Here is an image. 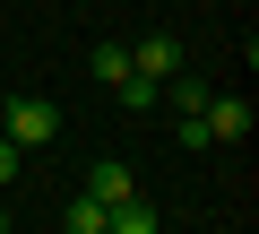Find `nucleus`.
<instances>
[{"label": "nucleus", "mask_w": 259, "mask_h": 234, "mask_svg": "<svg viewBox=\"0 0 259 234\" xmlns=\"http://www.w3.org/2000/svg\"><path fill=\"white\" fill-rule=\"evenodd\" d=\"M112 95H121V104H130V113H147V104H164V87H156V78H139V70H130V78H121V87H112Z\"/></svg>", "instance_id": "nucleus-7"}, {"label": "nucleus", "mask_w": 259, "mask_h": 234, "mask_svg": "<svg viewBox=\"0 0 259 234\" xmlns=\"http://www.w3.org/2000/svg\"><path fill=\"white\" fill-rule=\"evenodd\" d=\"M61 225H69V234H104V208H95V199H87V191H78V199H69V208H61Z\"/></svg>", "instance_id": "nucleus-8"}, {"label": "nucleus", "mask_w": 259, "mask_h": 234, "mask_svg": "<svg viewBox=\"0 0 259 234\" xmlns=\"http://www.w3.org/2000/svg\"><path fill=\"white\" fill-rule=\"evenodd\" d=\"M95 78H104V87H121V78H130V44H112V35H104V44H95Z\"/></svg>", "instance_id": "nucleus-6"}, {"label": "nucleus", "mask_w": 259, "mask_h": 234, "mask_svg": "<svg viewBox=\"0 0 259 234\" xmlns=\"http://www.w3.org/2000/svg\"><path fill=\"white\" fill-rule=\"evenodd\" d=\"M104 234H156V199H139V191H130L121 208H104Z\"/></svg>", "instance_id": "nucleus-5"}, {"label": "nucleus", "mask_w": 259, "mask_h": 234, "mask_svg": "<svg viewBox=\"0 0 259 234\" xmlns=\"http://www.w3.org/2000/svg\"><path fill=\"white\" fill-rule=\"evenodd\" d=\"M207 139H250V95H207Z\"/></svg>", "instance_id": "nucleus-3"}, {"label": "nucleus", "mask_w": 259, "mask_h": 234, "mask_svg": "<svg viewBox=\"0 0 259 234\" xmlns=\"http://www.w3.org/2000/svg\"><path fill=\"white\" fill-rule=\"evenodd\" d=\"M130 70H139V78H156V87H164V78L182 70V44H173V35H139V44H130Z\"/></svg>", "instance_id": "nucleus-2"}, {"label": "nucleus", "mask_w": 259, "mask_h": 234, "mask_svg": "<svg viewBox=\"0 0 259 234\" xmlns=\"http://www.w3.org/2000/svg\"><path fill=\"white\" fill-rule=\"evenodd\" d=\"M0 234H9V208H0Z\"/></svg>", "instance_id": "nucleus-10"}, {"label": "nucleus", "mask_w": 259, "mask_h": 234, "mask_svg": "<svg viewBox=\"0 0 259 234\" xmlns=\"http://www.w3.org/2000/svg\"><path fill=\"white\" fill-rule=\"evenodd\" d=\"M18 174H26V148H18V139H9V130H0V191H9V182H18Z\"/></svg>", "instance_id": "nucleus-9"}, {"label": "nucleus", "mask_w": 259, "mask_h": 234, "mask_svg": "<svg viewBox=\"0 0 259 234\" xmlns=\"http://www.w3.org/2000/svg\"><path fill=\"white\" fill-rule=\"evenodd\" d=\"M130 191H139V174H130V165H95V174H87V199H95V208H121Z\"/></svg>", "instance_id": "nucleus-4"}, {"label": "nucleus", "mask_w": 259, "mask_h": 234, "mask_svg": "<svg viewBox=\"0 0 259 234\" xmlns=\"http://www.w3.org/2000/svg\"><path fill=\"white\" fill-rule=\"evenodd\" d=\"M0 130H9V139L35 156V148H52V139H61V104H44V95H18V104H0Z\"/></svg>", "instance_id": "nucleus-1"}]
</instances>
